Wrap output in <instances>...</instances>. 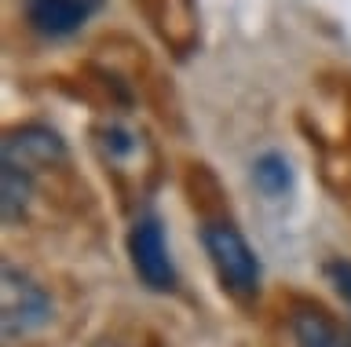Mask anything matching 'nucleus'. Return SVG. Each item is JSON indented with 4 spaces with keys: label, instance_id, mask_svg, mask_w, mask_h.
Wrapping results in <instances>:
<instances>
[{
    "label": "nucleus",
    "instance_id": "nucleus-1",
    "mask_svg": "<svg viewBox=\"0 0 351 347\" xmlns=\"http://www.w3.org/2000/svg\"><path fill=\"white\" fill-rule=\"evenodd\" d=\"M197 234H202L205 256H208V264H213V270H216L219 285H223L230 296H238V300L256 296L263 267H260L256 248L249 245V237L241 234L230 220H205Z\"/></svg>",
    "mask_w": 351,
    "mask_h": 347
},
{
    "label": "nucleus",
    "instance_id": "nucleus-2",
    "mask_svg": "<svg viewBox=\"0 0 351 347\" xmlns=\"http://www.w3.org/2000/svg\"><path fill=\"white\" fill-rule=\"evenodd\" d=\"M51 314H55L51 292L15 264H4V270H0V325H4L8 340L44 329L51 322Z\"/></svg>",
    "mask_w": 351,
    "mask_h": 347
},
{
    "label": "nucleus",
    "instance_id": "nucleus-3",
    "mask_svg": "<svg viewBox=\"0 0 351 347\" xmlns=\"http://www.w3.org/2000/svg\"><path fill=\"white\" fill-rule=\"evenodd\" d=\"M128 259L136 278L147 285L150 292H172L180 285V274H176L169 242H165V223L158 216H139L128 231Z\"/></svg>",
    "mask_w": 351,
    "mask_h": 347
},
{
    "label": "nucleus",
    "instance_id": "nucleus-4",
    "mask_svg": "<svg viewBox=\"0 0 351 347\" xmlns=\"http://www.w3.org/2000/svg\"><path fill=\"white\" fill-rule=\"evenodd\" d=\"M0 157H4V165L26 168V172L37 176V172L48 168V165H62V161L70 157V150H66V139L55 132L51 125L29 121V125L11 128V132L4 136Z\"/></svg>",
    "mask_w": 351,
    "mask_h": 347
},
{
    "label": "nucleus",
    "instance_id": "nucleus-5",
    "mask_svg": "<svg viewBox=\"0 0 351 347\" xmlns=\"http://www.w3.org/2000/svg\"><path fill=\"white\" fill-rule=\"evenodd\" d=\"M22 4H26V18L33 34L48 40H62V37H73L103 8V0H22Z\"/></svg>",
    "mask_w": 351,
    "mask_h": 347
},
{
    "label": "nucleus",
    "instance_id": "nucleus-6",
    "mask_svg": "<svg viewBox=\"0 0 351 347\" xmlns=\"http://www.w3.org/2000/svg\"><path fill=\"white\" fill-rule=\"evenodd\" d=\"M293 340H296V347H351L344 329L318 307L293 311Z\"/></svg>",
    "mask_w": 351,
    "mask_h": 347
},
{
    "label": "nucleus",
    "instance_id": "nucleus-7",
    "mask_svg": "<svg viewBox=\"0 0 351 347\" xmlns=\"http://www.w3.org/2000/svg\"><path fill=\"white\" fill-rule=\"evenodd\" d=\"M249 176H252V187H256L263 198H271V201L293 194V187H296V168H293V161L285 157L282 150H263V154L252 161Z\"/></svg>",
    "mask_w": 351,
    "mask_h": 347
},
{
    "label": "nucleus",
    "instance_id": "nucleus-8",
    "mask_svg": "<svg viewBox=\"0 0 351 347\" xmlns=\"http://www.w3.org/2000/svg\"><path fill=\"white\" fill-rule=\"evenodd\" d=\"M33 179H37L33 172L0 161V216H4L8 227L22 223V216H26L33 201Z\"/></svg>",
    "mask_w": 351,
    "mask_h": 347
},
{
    "label": "nucleus",
    "instance_id": "nucleus-9",
    "mask_svg": "<svg viewBox=\"0 0 351 347\" xmlns=\"http://www.w3.org/2000/svg\"><path fill=\"white\" fill-rule=\"evenodd\" d=\"M99 146H103V154H106L110 161H128V157L139 150V139H136V132H128L125 125H106V128H103V139H99Z\"/></svg>",
    "mask_w": 351,
    "mask_h": 347
},
{
    "label": "nucleus",
    "instance_id": "nucleus-10",
    "mask_svg": "<svg viewBox=\"0 0 351 347\" xmlns=\"http://www.w3.org/2000/svg\"><path fill=\"white\" fill-rule=\"evenodd\" d=\"M326 278L333 281V289L340 292V300L351 307V264H348V259H329V264H326Z\"/></svg>",
    "mask_w": 351,
    "mask_h": 347
}]
</instances>
